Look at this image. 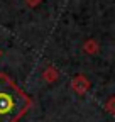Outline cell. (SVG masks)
<instances>
[{
  "label": "cell",
  "instance_id": "1",
  "mask_svg": "<svg viewBox=\"0 0 115 122\" xmlns=\"http://www.w3.org/2000/svg\"><path fill=\"white\" fill-rule=\"evenodd\" d=\"M29 97L9 76L0 75V122H15L27 110Z\"/></svg>",
  "mask_w": 115,
  "mask_h": 122
}]
</instances>
